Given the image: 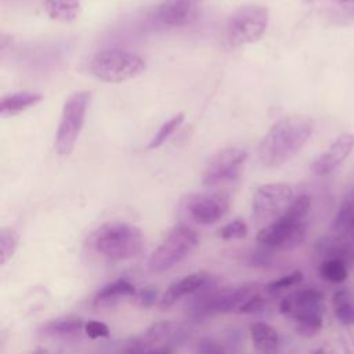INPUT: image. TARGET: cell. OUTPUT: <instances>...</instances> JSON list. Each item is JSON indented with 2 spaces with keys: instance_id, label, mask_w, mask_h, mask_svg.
Masks as SVG:
<instances>
[{
  "instance_id": "5b68a950",
  "label": "cell",
  "mask_w": 354,
  "mask_h": 354,
  "mask_svg": "<svg viewBox=\"0 0 354 354\" xmlns=\"http://www.w3.org/2000/svg\"><path fill=\"white\" fill-rule=\"evenodd\" d=\"M90 71L102 82L122 83L140 76L145 71V61L131 51L106 48L91 58Z\"/></svg>"
},
{
  "instance_id": "2e32d148",
  "label": "cell",
  "mask_w": 354,
  "mask_h": 354,
  "mask_svg": "<svg viewBox=\"0 0 354 354\" xmlns=\"http://www.w3.org/2000/svg\"><path fill=\"white\" fill-rule=\"evenodd\" d=\"M250 337L253 346L260 354H277L279 347L278 332L266 322H254L250 325Z\"/></svg>"
},
{
  "instance_id": "52a82bcc",
  "label": "cell",
  "mask_w": 354,
  "mask_h": 354,
  "mask_svg": "<svg viewBox=\"0 0 354 354\" xmlns=\"http://www.w3.org/2000/svg\"><path fill=\"white\" fill-rule=\"evenodd\" d=\"M198 245L199 235L194 228L184 224L176 225L152 252L148 260V268L152 272L170 270L194 252Z\"/></svg>"
},
{
  "instance_id": "7a4b0ae2",
  "label": "cell",
  "mask_w": 354,
  "mask_h": 354,
  "mask_svg": "<svg viewBox=\"0 0 354 354\" xmlns=\"http://www.w3.org/2000/svg\"><path fill=\"white\" fill-rule=\"evenodd\" d=\"M87 246L101 259L118 263L138 256L145 248V236L130 223L109 221L88 235Z\"/></svg>"
},
{
  "instance_id": "7c38bea8",
  "label": "cell",
  "mask_w": 354,
  "mask_h": 354,
  "mask_svg": "<svg viewBox=\"0 0 354 354\" xmlns=\"http://www.w3.org/2000/svg\"><path fill=\"white\" fill-rule=\"evenodd\" d=\"M230 199L224 194H202L189 199L187 209L189 216L199 224L217 223L228 212Z\"/></svg>"
},
{
  "instance_id": "9a60e30c",
  "label": "cell",
  "mask_w": 354,
  "mask_h": 354,
  "mask_svg": "<svg viewBox=\"0 0 354 354\" xmlns=\"http://www.w3.org/2000/svg\"><path fill=\"white\" fill-rule=\"evenodd\" d=\"M43 100V95L37 91L24 90L17 91L8 95H4L0 101V113L3 118L15 116L35 105H37Z\"/></svg>"
},
{
  "instance_id": "d590c367",
  "label": "cell",
  "mask_w": 354,
  "mask_h": 354,
  "mask_svg": "<svg viewBox=\"0 0 354 354\" xmlns=\"http://www.w3.org/2000/svg\"><path fill=\"white\" fill-rule=\"evenodd\" d=\"M304 3H308V4H313V3H315V1H318V0H303Z\"/></svg>"
},
{
  "instance_id": "f546056e",
  "label": "cell",
  "mask_w": 354,
  "mask_h": 354,
  "mask_svg": "<svg viewBox=\"0 0 354 354\" xmlns=\"http://www.w3.org/2000/svg\"><path fill=\"white\" fill-rule=\"evenodd\" d=\"M196 354H227V351L220 342L210 337H205L198 342Z\"/></svg>"
},
{
  "instance_id": "603a6c76",
  "label": "cell",
  "mask_w": 354,
  "mask_h": 354,
  "mask_svg": "<svg viewBox=\"0 0 354 354\" xmlns=\"http://www.w3.org/2000/svg\"><path fill=\"white\" fill-rule=\"evenodd\" d=\"M332 228L337 232L354 231V198H348L336 213Z\"/></svg>"
},
{
  "instance_id": "8fae6325",
  "label": "cell",
  "mask_w": 354,
  "mask_h": 354,
  "mask_svg": "<svg viewBox=\"0 0 354 354\" xmlns=\"http://www.w3.org/2000/svg\"><path fill=\"white\" fill-rule=\"evenodd\" d=\"M210 0H162L155 11V19L167 28H183L194 24Z\"/></svg>"
},
{
  "instance_id": "1f68e13d",
  "label": "cell",
  "mask_w": 354,
  "mask_h": 354,
  "mask_svg": "<svg viewBox=\"0 0 354 354\" xmlns=\"http://www.w3.org/2000/svg\"><path fill=\"white\" fill-rule=\"evenodd\" d=\"M264 306H266V299H264L261 295H259V293L256 292L253 296H250V297L239 307L238 311L242 313V314H252V313H257V311L263 310Z\"/></svg>"
},
{
  "instance_id": "83f0119b",
  "label": "cell",
  "mask_w": 354,
  "mask_h": 354,
  "mask_svg": "<svg viewBox=\"0 0 354 354\" xmlns=\"http://www.w3.org/2000/svg\"><path fill=\"white\" fill-rule=\"evenodd\" d=\"M303 281V274L300 271H293L288 275H283L279 279H275L272 282H270L266 289L270 292V293H277L279 290H283V289H288L290 286H295V285H299L300 282Z\"/></svg>"
},
{
  "instance_id": "9c48e42d",
  "label": "cell",
  "mask_w": 354,
  "mask_h": 354,
  "mask_svg": "<svg viewBox=\"0 0 354 354\" xmlns=\"http://www.w3.org/2000/svg\"><path fill=\"white\" fill-rule=\"evenodd\" d=\"M293 189L283 183L260 185L252 198L253 214L261 221H274L285 213L293 202Z\"/></svg>"
},
{
  "instance_id": "30bf717a",
  "label": "cell",
  "mask_w": 354,
  "mask_h": 354,
  "mask_svg": "<svg viewBox=\"0 0 354 354\" xmlns=\"http://www.w3.org/2000/svg\"><path fill=\"white\" fill-rule=\"evenodd\" d=\"M254 293L256 286L253 283L214 289L210 293L201 297L196 307V313L207 315L239 310V307Z\"/></svg>"
},
{
  "instance_id": "7402d4cb",
  "label": "cell",
  "mask_w": 354,
  "mask_h": 354,
  "mask_svg": "<svg viewBox=\"0 0 354 354\" xmlns=\"http://www.w3.org/2000/svg\"><path fill=\"white\" fill-rule=\"evenodd\" d=\"M19 243L18 232L11 227L0 230V264L4 266L15 253Z\"/></svg>"
},
{
  "instance_id": "e0dca14e",
  "label": "cell",
  "mask_w": 354,
  "mask_h": 354,
  "mask_svg": "<svg viewBox=\"0 0 354 354\" xmlns=\"http://www.w3.org/2000/svg\"><path fill=\"white\" fill-rule=\"evenodd\" d=\"M137 290L131 282L127 279H116L113 282H109L104 285L94 296V304L102 306V304H111L113 301L120 300L122 297L127 296H136Z\"/></svg>"
},
{
  "instance_id": "8992f818",
  "label": "cell",
  "mask_w": 354,
  "mask_h": 354,
  "mask_svg": "<svg viewBox=\"0 0 354 354\" xmlns=\"http://www.w3.org/2000/svg\"><path fill=\"white\" fill-rule=\"evenodd\" d=\"M90 101L91 93L87 90L76 91L65 101L55 134V151L59 156H69L75 149L86 122Z\"/></svg>"
},
{
  "instance_id": "d6986e66",
  "label": "cell",
  "mask_w": 354,
  "mask_h": 354,
  "mask_svg": "<svg viewBox=\"0 0 354 354\" xmlns=\"http://www.w3.org/2000/svg\"><path fill=\"white\" fill-rule=\"evenodd\" d=\"M318 249L328 259H339L342 261L354 260V248L340 236H326L318 242Z\"/></svg>"
},
{
  "instance_id": "4dcf8cb0",
  "label": "cell",
  "mask_w": 354,
  "mask_h": 354,
  "mask_svg": "<svg viewBox=\"0 0 354 354\" xmlns=\"http://www.w3.org/2000/svg\"><path fill=\"white\" fill-rule=\"evenodd\" d=\"M84 332L90 339H100L109 335V328L104 322L91 319L84 324Z\"/></svg>"
},
{
  "instance_id": "6da1fadb",
  "label": "cell",
  "mask_w": 354,
  "mask_h": 354,
  "mask_svg": "<svg viewBox=\"0 0 354 354\" xmlns=\"http://www.w3.org/2000/svg\"><path fill=\"white\" fill-rule=\"evenodd\" d=\"M314 131L307 115H292L277 120L259 144L257 155L264 167H278L295 158Z\"/></svg>"
},
{
  "instance_id": "5bb4252c",
  "label": "cell",
  "mask_w": 354,
  "mask_h": 354,
  "mask_svg": "<svg viewBox=\"0 0 354 354\" xmlns=\"http://www.w3.org/2000/svg\"><path fill=\"white\" fill-rule=\"evenodd\" d=\"M210 282H212V277L205 271H198V272H192L189 275H185L184 278L173 282L166 289V292L160 297L159 306L162 308L171 307L181 297L188 296L194 292H198V290L206 288Z\"/></svg>"
},
{
  "instance_id": "277c9868",
  "label": "cell",
  "mask_w": 354,
  "mask_h": 354,
  "mask_svg": "<svg viewBox=\"0 0 354 354\" xmlns=\"http://www.w3.org/2000/svg\"><path fill=\"white\" fill-rule=\"evenodd\" d=\"M268 8L261 4H243L234 10L224 25V41L228 47H241L257 41L267 30Z\"/></svg>"
},
{
  "instance_id": "ffe728a7",
  "label": "cell",
  "mask_w": 354,
  "mask_h": 354,
  "mask_svg": "<svg viewBox=\"0 0 354 354\" xmlns=\"http://www.w3.org/2000/svg\"><path fill=\"white\" fill-rule=\"evenodd\" d=\"M84 329V322L80 318L65 317L51 319L41 325L40 332L44 335H72Z\"/></svg>"
},
{
  "instance_id": "44dd1931",
  "label": "cell",
  "mask_w": 354,
  "mask_h": 354,
  "mask_svg": "<svg viewBox=\"0 0 354 354\" xmlns=\"http://www.w3.org/2000/svg\"><path fill=\"white\" fill-rule=\"evenodd\" d=\"M183 122H184V113L183 112H180L177 115H173L170 119L163 122L160 124V127L158 129V131L152 136V138L148 144V148L149 149H156V148L162 147L173 136V133L181 126Z\"/></svg>"
},
{
  "instance_id": "f1b7e54d",
  "label": "cell",
  "mask_w": 354,
  "mask_h": 354,
  "mask_svg": "<svg viewBox=\"0 0 354 354\" xmlns=\"http://www.w3.org/2000/svg\"><path fill=\"white\" fill-rule=\"evenodd\" d=\"M120 354H174L170 346H153V347H137L129 343Z\"/></svg>"
},
{
  "instance_id": "836d02e7",
  "label": "cell",
  "mask_w": 354,
  "mask_h": 354,
  "mask_svg": "<svg viewBox=\"0 0 354 354\" xmlns=\"http://www.w3.org/2000/svg\"><path fill=\"white\" fill-rule=\"evenodd\" d=\"M314 354H337V353H336V350H335L333 347H330V346H322V347H319Z\"/></svg>"
},
{
  "instance_id": "cb8c5ba5",
  "label": "cell",
  "mask_w": 354,
  "mask_h": 354,
  "mask_svg": "<svg viewBox=\"0 0 354 354\" xmlns=\"http://www.w3.org/2000/svg\"><path fill=\"white\" fill-rule=\"evenodd\" d=\"M332 7L329 10L336 24L351 25L354 24V0H329Z\"/></svg>"
},
{
  "instance_id": "3957f363",
  "label": "cell",
  "mask_w": 354,
  "mask_h": 354,
  "mask_svg": "<svg viewBox=\"0 0 354 354\" xmlns=\"http://www.w3.org/2000/svg\"><path fill=\"white\" fill-rule=\"evenodd\" d=\"M311 207V198L300 195L293 199L282 216L271 221L257 234V242L272 249L290 250L300 246L307 235L304 221Z\"/></svg>"
},
{
  "instance_id": "4316f807",
  "label": "cell",
  "mask_w": 354,
  "mask_h": 354,
  "mask_svg": "<svg viewBox=\"0 0 354 354\" xmlns=\"http://www.w3.org/2000/svg\"><path fill=\"white\" fill-rule=\"evenodd\" d=\"M248 234V225L241 218H235L232 221H230L228 224L223 225L218 231L217 235L218 238L224 239V241H231V239H242L245 238Z\"/></svg>"
},
{
  "instance_id": "d6a6232c",
  "label": "cell",
  "mask_w": 354,
  "mask_h": 354,
  "mask_svg": "<svg viewBox=\"0 0 354 354\" xmlns=\"http://www.w3.org/2000/svg\"><path fill=\"white\" fill-rule=\"evenodd\" d=\"M136 300L141 307H151L158 300V290L153 286H147L136 293Z\"/></svg>"
},
{
  "instance_id": "ba28073f",
  "label": "cell",
  "mask_w": 354,
  "mask_h": 354,
  "mask_svg": "<svg viewBox=\"0 0 354 354\" xmlns=\"http://www.w3.org/2000/svg\"><path fill=\"white\" fill-rule=\"evenodd\" d=\"M248 160V152L239 147H228L216 152L207 162L202 183L207 187H214L224 183L235 181L242 167Z\"/></svg>"
},
{
  "instance_id": "e575fe53",
  "label": "cell",
  "mask_w": 354,
  "mask_h": 354,
  "mask_svg": "<svg viewBox=\"0 0 354 354\" xmlns=\"http://www.w3.org/2000/svg\"><path fill=\"white\" fill-rule=\"evenodd\" d=\"M32 354H54V353L48 351L47 348H37V350H35Z\"/></svg>"
},
{
  "instance_id": "4fadbf2b",
  "label": "cell",
  "mask_w": 354,
  "mask_h": 354,
  "mask_svg": "<svg viewBox=\"0 0 354 354\" xmlns=\"http://www.w3.org/2000/svg\"><path fill=\"white\" fill-rule=\"evenodd\" d=\"M354 148V134L344 133L336 137V140L311 162V171L315 176H326L336 170L344 159L351 153Z\"/></svg>"
},
{
  "instance_id": "ac0fdd59",
  "label": "cell",
  "mask_w": 354,
  "mask_h": 354,
  "mask_svg": "<svg viewBox=\"0 0 354 354\" xmlns=\"http://www.w3.org/2000/svg\"><path fill=\"white\" fill-rule=\"evenodd\" d=\"M43 7L51 19L59 22L75 21L82 10L80 0H44Z\"/></svg>"
},
{
  "instance_id": "d4e9b609",
  "label": "cell",
  "mask_w": 354,
  "mask_h": 354,
  "mask_svg": "<svg viewBox=\"0 0 354 354\" xmlns=\"http://www.w3.org/2000/svg\"><path fill=\"white\" fill-rule=\"evenodd\" d=\"M321 275L330 282H342L347 278V266L339 259H326L319 268Z\"/></svg>"
},
{
  "instance_id": "484cf974",
  "label": "cell",
  "mask_w": 354,
  "mask_h": 354,
  "mask_svg": "<svg viewBox=\"0 0 354 354\" xmlns=\"http://www.w3.org/2000/svg\"><path fill=\"white\" fill-rule=\"evenodd\" d=\"M333 304H335V314L343 324H351L354 322V306L348 300L347 290H339L333 296Z\"/></svg>"
}]
</instances>
